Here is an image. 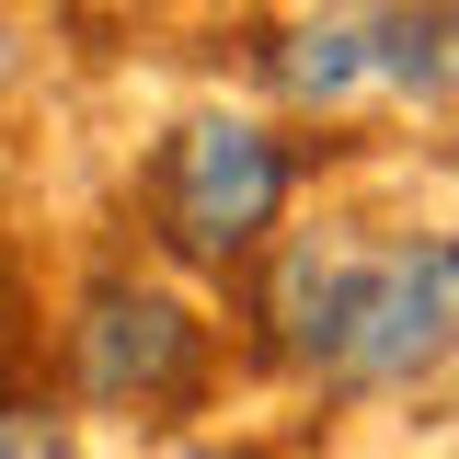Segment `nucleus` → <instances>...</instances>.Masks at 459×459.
I'll use <instances>...</instances> for the list:
<instances>
[{"instance_id":"2","label":"nucleus","mask_w":459,"mask_h":459,"mask_svg":"<svg viewBox=\"0 0 459 459\" xmlns=\"http://www.w3.org/2000/svg\"><path fill=\"white\" fill-rule=\"evenodd\" d=\"M287 184H299V150H287L264 115H184L161 150H150V241H161L172 264H253L287 219Z\"/></svg>"},{"instance_id":"7","label":"nucleus","mask_w":459,"mask_h":459,"mask_svg":"<svg viewBox=\"0 0 459 459\" xmlns=\"http://www.w3.org/2000/svg\"><path fill=\"white\" fill-rule=\"evenodd\" d=\"M184 459H264V448H184Z\"/></svg>"},{"instance_id":"5","label":"nucleus","mask_w":459,"mask_h":459,"mask_svg":"<svg viewBox=\"0 0 459 459\" xmlns=\"http://www.w3.org/2000/svg\"><path fill=\"white\" fill-rule=\"evenodd\" d=\"M391 104H459V0H391Z\"/></svg>"},{"instance_id":"6","label":"nucleus","mask_w":459,"mask_h":459,"mask_svg":"<svg viewBox=\"0 0 459 459\" xmlns=\"http://www.w3.org/2000/svg\"><path fill=\"white\" fill-rule=\"evenodd\" d=\"M0 459H69V413L47 391H0Z\"/></svg>"},{"instance_id":"4","label":"nucleus","mask_w":459,"mask_h":459,"mask_svg":"<svg viewBox=\"0 0 459 459\" xmlns=\"http://www.w3.org/2000/svg\"><path fill=\"white\" fill-rule=\"evenodd\" d=\"M264 92L299 115L391 104V0H310L299 23L264 35Z\"/></svg>"},{"instance_id":"8","label":"nucleus","mask_w":459,"mask_h":459,"mask_svg":"<svg viewBox=\"0 0 459 459\" xmlns=\"http://www.w3.org/2000/svg\"><path fill=\"white\" fill-rule=\"evenodd\" d=\"M0 81H12V35H0Z\"/></svg>"},{"instance_id":"3","label":"nucleus","mask_w":459,"mask_h":459,"mask_svg":"<svg viewBox=\"0 0 459 459\" xmlns=\"http://www.w3.org/2000/svg\"><path fill=\"white\" fill-rule=\"evenodd\" d=\"M207 368V322L150 276H92L69 310V391L92 413H172Z\"/></svg>"},{"instance_id":"1","label":"nucleus","mask_w":459,"mask_h":459,"mask_svg":"<svg viewBox=\"0 0 459 459\" xmlns=\"http://www.w3.org/2000/svg\"><path fill=\"white\" fill-rule=\"evenodd\" d=\"M253 344L333 402L437 379L459 356V230H413V241L299 230L253 287Z\"/></svg>"}]
</instances>
